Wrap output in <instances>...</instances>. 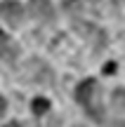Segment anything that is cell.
I'll return each mask as SVG.
<instances>
[{"mask_svg":"<svg viewBox=\"0 0 125 127\" xmlns=\"http://www.w3.org/2000/svg\"><path fill=\"white\" fill-rule=\"evenodd\" d=\"M76 99L85 106V111L94 120H102V104H99V85H97V80H92V78L83 80L78 85V90H76Z\"/></svg>","mask_w":125,"mask_h":127,"instance_id":"cell-1","label":"cell"},{"mask_svg":"<svg viewBox=\"0 0 125 127\" xmlns=\"http://www.w3.org/2000/svg\"><path fill=\"white\" fill-rule=\"evenodd\" d=\"M0 17H2L7 24H12V26H19L21 19H24L21 2H17V0H5V2L0 5Z\"/></svg>","mask_w":125,"mask_h":127,"instance_id":"cell-2","label":"cell"},{"mask_svg":"<svg viewBox=\"0 0 125 127\" xmlns=\"http://www.w3.org/2000/svg\"><path fill=\"white\" fill-rule=\"evenodd\" d=\"M28 14L36 19H42V21H50L54 17V9H52V5L47 0H31L28 2Z\"/></svg>","mask_w":125,"mask_h":127,"instance_id":"cell-3","label":"cell"},{"mask_svg":"<svg viewBox=\"0 0 125 127\" xmlns=\"http://www.w3.org/2000/svg\"><path fill=\"white\" fill-rule=\"evenodd\" d=\"M0 54H2L7 61H12V57L17 54V47H12V45H9V38L5 35L2 31H0Z\"/></svg>","mask_w":125,"mask_h":127,"instance_id":"cell-4","label":"cell"},{"mask_svg":"<svg viewBox=\"0 0 125 127\" xmlns=\"http://www.w3.org/2000/svg\"><path fill=\"white\" fill-rule=\"evenodd\" d=\"M31 108H33V113H36V115H42L45 111H50V101H47V99H36L31 104Z\"/></svg>","mask_w":125,"mask_h":127,"instance_id":"cell-5","label":"cell"},{"mask_svg":"<svg viewBox=\"0 0 125 127\" xmlns=\"http://www.w3.org/2000/svg\"><path fill=\"white\" fill-rule=\"evenodd\" d=\"M113 106L118 111H125V92L123 90H116L113 92Z\"/></svg>","mask_w":125,"mask_h":127,"instance_id":"cell-6","label":"cell"},{"mask_svg":"<svg viewBox=\"0 0 125 127\" xmlns=\"http://www.w3.org/2000/svg\"><path fill=\"white\" fill-rule=\"evenodd\" d=\"M64 7H66V12H69V9H80V0H66Z\"/></svg>","mask_w":125,"mask_h":127,"instance_id":"cell-7","label":"cell"},{"mask_svg":"<svg viewBox=\"0 0 125 127\" xmlns=\"http://www.w3.org/2000/svg\"><path fill=\"white\" fill-rule=\"evenodd\" d=\"M5 106H7V104H5V99H2V96H0V115L5 113Z\"/></svg>","mask_w":125,"mask_h":127,"instance_id":"cell-8","label":"cell"},{"mask_svg":"<svg viewBox=\"0 0 125 127\" xmlns=\"http://www.w3.org/2000/svg\"><path fill=\"white\" fill-rule=\"evenodd\" d=\"M113 68H116V66H113V64H109V66H104V73H113Z\"/></svg>","mask_w":125,"mask_h":127,"instance_id":"cell-9","label":"cell"},{"mask_svg":"<svg viewBox=\"0 0 125 127\" xmlns=\"http://www.w3.org/2000/svg\"><path fill=\"white\" fill-rule=\"evenodd\" d=\"M5 127H19V125L17 123H9V125H5Z\"/></svg>","mask_w":125,"mask_h":127,"instance_id":"cell-10","label":"cell"}]
</instances>
